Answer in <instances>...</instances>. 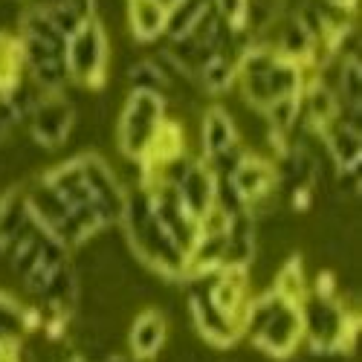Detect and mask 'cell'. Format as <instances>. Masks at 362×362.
I'll return each instance as SVG.
<instances>
[{"label": "cell", "mask_w": 362, "mask_h": 362, "mask_svg": "<svg viewBox=\"0 0 362 362\" xmlns=\"http://www.w3.org/2000/svg\"><path fill=\"white\" fill-rule=\"evenodd\" d=\"M145 192H148V203H151V212L160 221V226L174 238V244L180 250H192L200 238V229H197V221L189 215V209L180 200L177 189L171 186H160V183H142Z\"/></svg>", "instance_id": "obj_9"}, {"label": "cell", "mask_w": 362, "mask_h": 362, "mask_svg": "<svg viewBox=\"0 0 362 362\" xmlns=\"http://www.w3.org/2000/svg\"><path fill=\"white\" fill-rule=\"evenodd\" d=\"M183 151H189V148H186V134H183V125L174 122V119H168V116H165V122L160 125V131H157L154 142H151L148 154L142 157V163H139V165L145 168V165L165 163V160H171V157H177V154H183Z\"/></svg>", "instance_id": "obj_19"}, {"label": "cell", "mask_w": 362, "mask_h": 362, "mask_svg": "<svg viewBox=\"0 0 362 362\" xmlns=\"http://www.w3.org/2000/svg\"><path fill=\"white\" fill-rule=\"evenodd\" d=\"M35 226L33 215H29V206L23 197V186H12L0 194V252H6L12 244Z\"/></svg>", "instance_id": "obj_15"}, {"label": "cell", "mask_w": 362, "mask_h": 362, "mask_svg": "<svg viewBox=\"0 0 362 362\" xmlns=\"http://www.w3.org/2000/svg\"><path fill=\"white\" fill-rule=\"evenodd\" d=\"M322 145H325V157L334 171H359L362 163V134L359 125L351 122H330L325 131H319Z\"/></svg>", "instance_id": "obj_11"}, {"label": "cell", "mask_w": 362, "mask_h": 362, "mask_svg": "<svg viewBox=\"0 0 362 362\" xmlns=\"http://www.w3.org/2000/svg\"><path fill=\"white\" fill-rule=\"evenodd\" d=\"M47 18H49V23L58 29V33H62L64 38H70L73 33H76V29L84 23V18L70 6V4H62V6H52V9H47L44 12Z\"/></svg>", "instance_id": "obj_25"}, {"label": "cell", "mask_w": 362, "mask_h": 362, "mask_svg": "<svg viewBox=\"0 0 362 362\" xmlns=\"http://www.w3.org/2000/svg\"><path fill=\"white\" fill-rule=\"evenodd\" d=\"M41 325V310L29 308L6 290H0V348H21L29 334Z\"/></svg>", "instance_id": "obj_12"}, {"label": "cell", "mask_w": 362, "mask_h": 362, "mask_svg": "<svg viewBox=\"0 0 362 362\" xmlns=\"http://www.w3.org/2000/svg\"><path fill=\"white\" fill-rule=\"evenodd\" d=\"M81 171H84V183L90 189V200H93V209L99 221L107 226H119L125 212V197L128 189L125 183L119 180V174L110 168V163L99 154H78Z\"/></svg>", "instance_id": "obj_7"}, {"label": "cell", "mask_w": 362, "mask_h": 362, "mask_svg": "<svg viewBox=\"0 0 362 362\" xmlns=\"http://www.w3.org/2000/svg\"><path fill=\"white\" fill-rule=\"evenodd\" d=\"M301 362H351V348H325V345H301Z\"/></svg>", "instance_id": "obj_27"}, {"label": "cell", "mask_w": 362, "mask_h": 362, "mask_svg": "<svg viewBox=\"0 0 362 362\" xmlns=\"http://www.w3.org/2000/svg\"><path fill=\"white\" fill-rule=\"evenodd\" d=\"M125 15H128L131 35L139 44L163 38L168 9L160 4V0H125Z\"/></svg>", "instance_id": "obj_16"}, {"label": "cell", "mask_w": 362, "mask_h": 362, "mask_svg": "<svg viewBox=\"0 0 362 362\" xmlns=\"http://www.w3.org/2000/svg\"><path fill=\"white\" fill-rule=\"evenodd\" d=\"M15 351H18V348H15ZM9 354H12V351H9V348H0V362H4V359H6V356H9Z\"/></svg>", "instance_id": "obj_32"}, {"label": "cell", "mask_w": 362, "mask_h": 362, "mask_svg": "<svg viewBox=\"0 0 362 362\" xmlns=\"http://www.w3.org/2000/svg\"><path fill=\"white\" fill-rule=\"evenodd\" d=\"M26 9H38V12H47L52 6H62V4H70V0H26Z\"/></svg>", "instance_id": "obj_30"}, {"label": "cell", "mask_w": 362, "mask_h": 362, "mask_svg": "<svg viewBox=\"0 0 362 362\" xmlns=\"http://www.w3.org/2000/svg\"><path fill=\"white\" fill-rule=\"evenodd\" d=\"M327 4H337V6H345V9H351V12H354L356 0H327Z\"/></svg>", "instance_id": "obj_31"}, {"label": "cell", "mask_w": 362, "mask_h": 362, "mask_svg": "<svg viewBox=\"0 0 362 362\" xmlns=\"http://www.w3.org/2000/svg\"><path fill=\"white\" fill-rule=\"evenodd\" d=\"M284 4L287 0H247V21H244V29L250 35H258L264 29L279 21L284 15Z\"/></svg>", "instance_id": "obj_24"}, {"label": "cell", "mask_w": 362, "mask_h": 362, "mask_svg": "<svg viewBox=\"0 0 362 362\" xmlns=\"http://www.w3.org/2000/svg\"><path fill=\"white\" fill-rule=\"evenodd\" d=\"M261 119H264V125H267L269 134H279V136L290 139V134L301 122V102H298V96L273 99L261 110Z\"/></svg>", "instance_id": "obj_20"}, {"label": "cell", "mask_w": 362, "mask_h": 362, "mask_svg": "<svg viewBox=\"0 0 362 362\" xmlns=\"http://www.w3.org/2000/svg\"><path fill=\"white\" fill-rule=\"evenodd\" d=\"M23 76H26V64H23L21 38L0 33V93H6L9 87H15Z\"/></svg>", "instance_id": "obj_23"}, {"label": "cell", "mask_w": 362, "mask_h": 362, "mask_svg": "<svg viewBox=\"0 0 362 362\" xmlns=\"http://www.w3.org/2000/svg\"><path fill=\"white\" fill-rule=\"evenodd\" d=\"M177 194H180V200H183V206L189 209V215L194 221L203 218L209 209L215 206V197H218V177H215V171L209 168L200 157H194L192 168L186 171L183 180H180Z\"/></svg>", "instance_id": "obj_13"}, {"label": "cell", "mask_w": 362, "mask_h": 362, "mask_svg": "<svg viewBox=\"0 0 362 362\" xmlns=\"http://www.w3.org/2000/svg\"><path fill=\"white\" fill-rule=\"evenodd\" d=\"M240 325H244V339L273 359H287L305 345L298 305H290L269 287L250 296Z\"/></svg>", "instance_id": "obj_2"}, {"label": "cell", "mask_w": 362, "mask_h": 362, "mask_svg": "<svg viewBox=\"0 0 362 362\" xmlns=\"http://www.w3.org/2000/svg\"><path fill=\"white\" fill-rule=\"evenodd\" d=\"M165 339H168V319L157 308H145L134 316V322L128 327V339H125L128 351L125 354L139 362H151L165 348Z\"/></svg>", "instance_id": "obj_10"}, {"label": "cell", "mask_w": 362, "mask_h": 362, "mask_svg": "<svg viewBox=\"0 0 362 362\" xmlns=\"http://www.w3.org/2000/svg\"><path fill=\"white\" fill-rule=\"evenodd\" d=\"M70 6L87 21V18H96V6H99V0H70Z\"/></svg>", "instance_id": "obj_29"}, {"label": "cell", "mask_w": 362, "mask_h": 362, "mask_svg": "<svg viewBox=\"0 0 362 362\" xmlns=\"http://www.w3.org/2000/svg\"><path fill=\"white\" fill-rule=\"evenodd\" d=\"M218 18L235 29H244L247 21V0H212Z\"/></svg>", "instance_id": "obj_26"}, {"label": "cell", "mask_w": 362, "mask_h": 362, "mask_svg": "<svg viewBox=\"0 0 362 362\" xmlns=\"http://www.w3.org/2000/svg\"><path fill=\"white\" fill-rule=\"evenodd\" d=\"M165 105L168 102L154 93H136V90H131L125 96L122 113H119V122H116V145L125 160H131L136 165L142 163L160 125L168 116Z\"/></svg>", "instance_id": "obj_3"}, {"label": "cell", "mask_w": 362, "mask_h": 362, "mask_svg": "<svg viewBox=\"0 0 362 362\" xmlns=\"http://www.w3.org/2000/svg\"><path fill=\"white\" fill-rule=\"evenodd\" d=\"M235 142H240V136L232 113L221 105H209L200 116V160L218 157L221 151L232 148Z\"/></svg>", "instance_id": "obj_14"}, {"label": "cell", "mask_w": 362, "mask_h": 362, "mask_svg": "<svg viewBox=\"0 0 362 362\" xmlns=\"http://www.w3.org/2000/svg\"><path fill=\"white\" fill-rule=\"evenodd\" d=\"M267 87H269V99H284V96H298L301 87L308 81V70L296 64V62H287V58H279L273 64L267 76Z\"/></svg>", "instance_id": "obj_21"}, {"label": "cell", "mask_w": 362, "mask_h": 362, "mask_svg": "<svg viewBox=\"0 0 362 362\" xmlns=\"http://www.w3.org/2000/svg\"><path fill=\"white\" fill-rule=\"evenodd\" d=\"M125 232V244L131 247V252L154 273L183 281L186 273V250H180L174 244V238L160 226V221L151 212L148 203V192L142 183H134L128 189L125 197V212L122 221H119Z\"/></svg>", "instance_id": "obj_1"}, {"label": "cell", "mask_w": 362, "mask_h": 362, "mask_svg": "<svg viewBox=\"0 0 362 362\" xmlns=\"http://www.w3.org/2000/svg\"><path fill=\"white\" fill-rule=\"evenodd\" d=\"M21 125V119H18V113H15V107L0 96V142H6L12 134H15V128Z\"/></svg>", "instance_id": "obj_28"}, {"label": "cell", "mask_w": 362, "mask_h": 362, "mask_svg": "<svg viewBox=\"0 0 362 362\" xmlns=\"http://www.w3.org/2000/svg\"><path fill=\"white\" fill-rule=\"evenodd\" d=\"M131 90H136V93H154V96H163L168 102V93H171V87L160 70V64L154 62V58H139L136 64L128 67L125 73Z\"/></svg>", "instance_id": "obj_22"}, {"label": "cell", "mask_w": 362, "mask_h": 362, "mask_svg": "<svg viewBox=\"0 0 362 362\" xmlns=\"http://www.w3.org/2000/svg\"><path fill=\"white\" fill-rule=\"evenodd\" d=\"M160 4H163V6H165V9H171V6H174V4H177V0H160Z\"/></svg>", "instance_id": "obj_33"}, {"label": "cell", "mask_w": 362, "mask_h": 362, "mask_svg": "<svg viewBox=\"0 0 362 362\" xmlns=\"http://www.w3.org/2000/svg\"><path fill=\"white\" fill-rule=\"evenodd\" d=\"M73 125H76V107L67 99V93H47L33 110V116L26 119L29 139L44 151L62 148L70 139Z\"/></svg>", "instance_id": "obj_8"}, {"label": "cell", "mask_w": 362, "mask_h": 362, "mask_svg": "<svg viewBox=\"0 0 362 362\" xmlns=\"http://www.w3.org/2000/svg\"><path fill=\"white\" fill-rule=\"evenodd\" d=\"M194 84L209 96H223L238 84V62L235 55H212L209 62L200 67Z\"/></svg>", "instance_id": "obj_17"}, {"label": "cell", "mask_w": 362, "mask_h": 362, "mask_svg": "<svg viewBox=\"0 0 362 362\" xmlns=\"http://www.w3.org/2000/svg\"><path fill=\"white\" fill-rule=\"evenodd\" d=\"M107 29L99 18H87L76 33L67 38L64 62L70 70L73 84L84 87H102L107 78Z\"/></svg>", "instance_id": "obj_5"}, {"label": "cell", "mask_w": 362, "mask_h": 362, "mask_svg": "<svg viewBox=\"0 0 362 362\" xmlns=\"http://www.w3.org/2000/svg\"><path fill=\"white\" fill-rule=\"evenodd\" d=\"M186 281V296H189V313L194 322L197 337L215 348H232L244 339V325L240 319H232L226 313H221L206 296L203 287V276H189Z\"/></svg>", "instance_id": "obj_6"}, {"label": "cell", "mask_w": 362, "mask_h": 362, "mask_svg": "<svg viewBox=\"0 0 362 362\" xmlns=\"http://www.w3.org/2000/svg\"><path fill=\"white\" fill-rule=\"evenodd\" d=\"M269 290L279 293L284 301H290V305H301V301H305V296L310 293V279H308L305 264H301L298 255H290L279 267V273H276L273 284H269Z\"/></svg>", "instance_id": "obj_18"}, {"label": "cell", "mask_w": 362, "mask_h": 362, "mask_svg": "<svg viewBox=\"0 0 362 362\" xmlns=\"http://www.w3.org/2000/svg\"><path fill=\"white\" fill-rule=\"evenodd\" d=\"M301 330H305V345H325V348H351L359 330L356 310H348L342 298L308 293L298 305Z\"/></svg>", "instance_id": "obj_4"}]
</instances>
